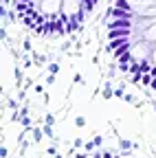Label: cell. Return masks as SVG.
I'll use <instances>...</instances> for the list:
<instances>
[{
    "label": "cell",
    "instance_id": "obj_1",
    "mask_svg": "<svg viewBox=\"0 0 156 158\" xmlns=\"http://www.w3.org/2000/svg\"><path fill=\"white\" fill-rule=\"evenodd\" d=\"M106 18H125V20H134V18H136V13H134L132 9H121V7H112V9H108Z\"/></svg>",
    "mask_w": 156,
    "mask_h": 158
},
{
    "label": "cell",
    "instance_id": "obj_2",
    "mask_svg": "<svg viewBox=\"0 0 156 158\" xmlns=\"http://www.w3.org/2000/svg\"><path fill=\"white\" fill-rule=\"evenodd\" d=\"M108 29H132V20H125V18H112V22L108 24Z\"/></svg>",
    "mask_w": 156,
    "mask_h": 158
},
{
    "label": "cell",
    "instance_id": "obj_3",
    "mask_svg": "<svg viewBox=\"0 0 156 158\" xmlns=\"http://www.w3.org/2000/svg\"><path fill=\"white\" fill-rule=\"evenodd\" d=\"M132 29H108V40H116V37H130Z\"/></svg>",
    "mask_w": 156,
    "mask_h": 158
},
{
    "label": "cell",
    "instance_id": "obj_4",
    "mask_svg": "<svg viewBox=\"0 0 156 158\" xmlns=\"http://www.w3.org/2000/svg\"><path fill=\"white\" fill-rule=\"evenodd\" d=\"M75 31H79V20L75 15H70V20L66 22V33H75Z\"/></svg>",
    "mask_w": 156,
    "mask_h": 158
},
{
    "label": "cell",
    "instance_id": "obj_5",
    "mask_svg": "<svg viewBox=\"0 0 156 158\" xmlns=\"http://www.w3.org/2000/svg\"><path fill=\"white\" fill-rule=\"evenodd\" d=\"M152 79H154V77H152V73H143V79H141V86H143V88H150V84H152Z\"/></svg>",
    "mask_w": 156,
    "mask_h": 158
},
{
    "label": "cell",
    "instance_id": "obj_6",
    "mask_svg": "<svg viewBox=\"0 0 156 158\" xmlns=\"http://www.w3.org/2000/svg\"><path fill=\"white\" fill-rule=\"evenodd\" d=\"M132 62H134V57H132V53H130V51H128L125 55H121V57H119V64H132Z\"/></svg>",
    "mask_w": 156,
    "mask_h": 158
},
{
    "label": "cell",
    "instance_id": "obj_7",
    "mask_svg": "<svg viewBox=\"0 0 156 158\" xmlns=\"http://www.w3.org/2000/svg\"><path fill=\"white\" fill-rule=\"evenodd\" d=\"M114 97V90L110 88V81L106 84V88H103V99H112Z\"/></svg>",
    "mask_w": 156,
    "mask_h": 158
},
{
    "label": "cell",
    "instance_id": "obj_8",
    "mask_svg": "<svg viewBox=\"0 0 156 158\" xmlns=\"http://www.w3.org/2000/svg\"><path fill=\"white\" fill-rule=\"evenodd\" d=\"M114 7H121V9H132V5L128 0H114Z\"/></svg>",
    "mask_w": 156,
    "mask_h": 158
},
{
    "label": "cell",
    "instance_id": "obj_9",
    "mask_svg": "<svg viewBox=\"0 0 156 158\" xmlns=\"http://www.w3.org/2000/svg\"><path fill=\"white\" fill-rule=\"evenodd\" d=\"M82 2H84V9H86V11H92V7L99 2V0H82Z\"/></svg>",
    "mask_w": 156,
    "mask_h": 158
},
{
    "label": "cell",
    "instance_id": "obj_10",
    "mask_svg": "<svg viewBox=\"0 0 156 158\" xmlns=\"http://www.w3.org/2000/svg\"><path fill=\"white\" fill-rule=\"evenodd\" d=\"M139 68H141V73H150V70H152L150 62H139Z\"/></svg>",
    "mask_w": 156,
    "mask_h": 158
},
{
    "label": "cell",
    "instance_id": "obj_11",
    "mask_svg": "<svg viewBox=\"0 0 156 158\" xmlns=\"http://www.w3.org/2000/svg\"><path fill=\"white\" fill-rule=\"evenodd\" d=\"M33 62H35V66H42V64L46 62V57H44V55H35V57H33Z\"/></svg>",
    "mask_w": 156,
    "mask_h": 158
},
{
    "label": "cell",
    "instance_id": "obj_12",
    "mask_svg": "<svg viewBox=\"0 0 156 158\" xmlns=\"http://www.w3.org/2000/svg\"><path fill=\"white\" fill-rule=\"evenodd\" d=\"M75 125H77V127H84V125H86V118H84V116H75Z\"/></svg>",
    "mask_w": 156,
    "mask_h": 158
},
{
    "label": "cell",
    "instance_id": "obj_13",
    "mask_svg": "<svg viewBox=\"0 0 156 158\" xmlns=\"http://www.w3.org/2000/svg\"><path fill=\"white\" fill-rule=\"evenodd\" d=\"M33 141H42V132H40V127L33 130Z\"/></svg>",
    "mask_w": 156,
    "mask_h": 158
},
{
    "label": "cell",
    "instance_id": "obj_14",
    "mask_svg": "<svg viewBox=\"0 0 156 158\" xmlns=\"http://www.w3.org/2000/svg\"><path fill=\"white\" fill-rule=\"evenodd\" d=\"M119 145H121V149H130V147H132V143L125 141V138H121V143H119Z\"/></svg>",
    "mask_w": 156,
    "mask_h": 158
},
{
    "label": "cell",
    "instance_id": "obj_15",
    "mask_svg": "<svg viewBox=\"0 0 156 158\" xmlns=\"http://www.w3.org/2000/svg\"><path fill=\"white\" fill-rule=\"evenodd\" d=\"M57 70H60V64H51V66H48V73H51V75H55Z\"/></svg>",
    "mask_w": 156,
    "mask_h": 158
},
{
    "label": "cell",
    "instance_id": "obj_16",
    "mask_svg": "<svg viewBox=\"0 0 156 158\" xmlns=\"http://www.w3.org/2000/svg\"><path fill=\"white\" fill-rule=\"evenodd\" d=\"M7 156H9V149L2 145V147H0V158H7Z\"/></svg>",
    "mask_w": 156,
    "mask_h": 158
},
{
    "label": "cell",
    "instance_id": "obj_17",
    "mask_svg": "<svg viewBox=\"0 0 156 158\" xmlns=\"http://www.w3.org/2000/svg\"><path fill=\"white\" fill-rule=\"evenodd\" d=\"M22 125L31 130V118H29V116H22Z\"/></svg>",
    "mask_w": 156,
    "mask_h": 158
},
{
    "label": "cell",
    "instance_id": "obj_18",
    "mask_svg": "<svg viewBox=\"0 0 156 158\" xmlns=\"http://www.w3.org/2000/svg\"><path fill=\"white\" fill-rule=\"evenodd\" d=\"M119 70L121 73H130V64H119Z\"/></svg>",
    "mask_w": 156,
    "mask_h": 158
},
{
    "label": "cell",
    "instance_id": "obj_19",
    "mask_svg": "<svg viewBox=\"0 0 156 158\" xmlns=\"http://www.w3.org/2000/svg\"><path fill=\"white\" fill-rule=\"evenodd\" d=\"M55 123V116L53 114H46V125H53Z\"/></svg>",
    "mask_w": 156,
    "mask_h": 158
},
{
    "label": "cell",
    "instance_id": "obj_20",
    "mask_svg": "<svg viewBox=\"0 0 156 158\" xmlns=\"http://www.w3.org/2000/svg\"><path fill=\"white\" fill-rule=\"evenodd\" d=\"M15 79H18V84L22 81V70H20V68H15Z\"/></svg>",
    "mask_w": 156,
    "mask_h": 158
},
{
    "label": "cell",
    "instance_id": "obj_21",
    "mask_svg": "<svg viewBox=\"0 0 156 158\" xmlns=\"http://www.w3.org/2000/svg\"><path fill=\"white\" fill-rule=\"evenodd\" d=\"M44 134H48L51 138H55V134H53V130H51V125H46V127H44Z\"/></svg>",
    "mask_w": 156,
    "mask_h": 158
},
{
    "label": "cell",
    "instance_id": "obj_22",
    "mask_svg": "<svg viewBox=\"0 0 156 158\" xmlns=\"http://www.w3.org/2000/svg\"><path fill=\"white\" fill-rule=\"evenodd\" d=\"M92 143H95V145H101V143H103V138H101V136H95V141H92Z\"/></svg>",
    "mask_w": 156,
    "mask_h": 158
},
{
    "label": "cell",
    "instance_id": "obj_23",
    "mask_svg": "<svg viewBox=\"0 0 156 158\" xmlns=\"http://www.w3.org/2000/svg\"><path fill=\"white\" fill-rule=\"evenodd\" d=\"M46 154H48V156H57V152H55V147H48V149H46Z\"/></svg>",
    "mask_w": 156,
    "mask_h": 158
},
{
    "label": "cell",
    "instance_id": "obj_24",
    "mask_svg": "<svg viewBox=\"0 0 156 158\" xmlns=\"http://www.w3.org/2000/svg\"><path fill=\"white\" fill-rule=\"evenodd\" d=\"M55 158H62V156H55Z\"/></svg>",
    "mask_w": 156,
    "mask_h": 158
},
{
    "label": "cell",
    "instance_id": "obj_25",
    "mask_svg": "<svg viewBox=\"0 0 156 158\" xmlns=\"http://www.w3.org/2000/svg\"><path fill=\"white\" fill-rule=\"evenodd\" d=\"M112 158H119V156H112Z\"/></svg>",
    "mask_w": 156,
    "mask_h": 158
},
{
    "label": "cell",
    "instance_id": "obj_26",
    "mask_svg": "<svg viewBox=\"0 0 156 158\" xmlns=\"http://www.w3.org/2000/svg\"><path fill=\"white\" fill-rule=\"evenodd\" d=\"M154 110H156V103H154Z\"/></svg>",
    "mask_w": 156,
    "mask_h": 158
}]
</instances>
